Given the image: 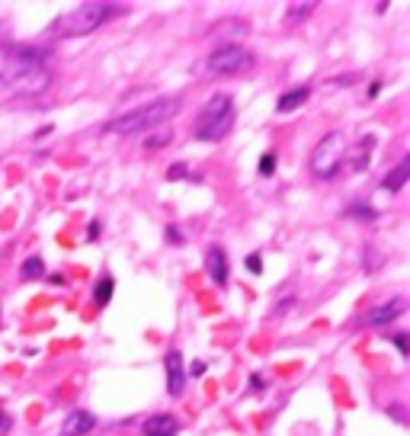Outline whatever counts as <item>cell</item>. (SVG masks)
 I'll return each mask as SVG.
<instances>
[{
	"label": "cell",
	"mask_w": 410,
	"mask_h": 436,
	"mask_svg": "<svg viewBox=\"0 0 410 436\" xmlns=\"http://www.w3.org/2000/svg\"><path fill=\"white\" fill-rule=\"evenodd\" d=\"M179 109V96H160L154 103H144V106H135V109H125L122 115L109 119L102 125L106 135H135V132H147V128L160 125L167 122L173 113Z\"/></svg>",
	"instance_id": "1"
},
{
	"label": "cell",
	"mask_w": 410,
	"mask_h": 436,
	"mask_svg": "<svg viewBox=\"0 0 410 436\" xmlns=\"http://www.w3.org/2000/svg\"><path fill=\"white\" fill-rule=\"evenodd\" d=\"M234 100H231L228 93H215L209 103L202 106V113H199L196 125H192V135H196L199 141H221L224 135L234 128Z\"/></svg>",
	"instance_id": "2"
},
{
	"label": "cell",
	"mask_w": 410,
	"mask_h": 436,
	"mask_svg": "<svg viewBox=\"0 0 410 436\" xmlns=\"http://www.w3.org/2000/svg\"><path fill=\"white\" fill-rule=\"evenodd\" d=\"M115 10H119V4H80L58 19V29H61L64 36H90V32L100 29Z\"/></svg>",
	"instance_id": "3"
},
{
	"label": "cell",
	"mask_w": 410,
	"mask_h": 436,
	"mask_svg": "<svg viewBox=\"0 0 410 436\" xmlns=\"http://www.w3.org/2000/svg\"><path fill=\"white\" fill-rule=\"evenodd\" d=\"M256 64V55L241 45H218L209 58H205V71L218 77H234V74H247L250 68Z\"/></svg>",
	"instance_id": "4"
},
{
	"label": "cell",
	"mask_w": 410,
	"mask_h": 436,
	"mask_svg": "<svg viewBox=\"0 0 410 436\" xmlns=\"http://www.w3.org/2000/svg\"><path fill=\"white\" fill-rule=\"evenodd\" d=\"M343 151H346V138L340 132H330L314 145L311 151V173L317 180H330L333 173L340 170V160H343Z\"/></svg>",
	"instance_id": "5"
},
{
	"label": "cell",
	"mask_w": 410,
	"mask_h": 436,
	"mask_svg": "<svg viewBox=\"0 0 410 436\" xmlns=\"http://www.w3.org/2000/svg\"><path fill=\"white\" fill-rule=\"evenodd\" d=\"M4 81L13 83V90H19V93H42L48 87V71L32 68V64H10Z\"/></svg>",
	"instance_id": "6"
},
{
	"label": "cell",
	"mask_w": 410,
	"mask_h": 436,
	"mask_svg": "<svg viewBox=\"0 0 410 436\" xmlns=\"http://www.w3.org/2000/svg\"><path fill=\"white\" fill-rule=\"evenodd\" d=\"M164 365H167V395L179 398L183 395V385H186V369H183V356H179V350H167Z\"/></svg>",
	"instance_id": "7"
},
{
	"label": "cell",
	"mask_w": 410,
	"mask_h": 436,
	"mask_svg": "<svg viewBox=\"0 0 410 436\" xmlns=\"http://www.w3.org/2000/svg\"><path fill=\"white\" fill-rule=\"evenodd\" d=\"M4 51L10 55V64H32V68H42V61L48 58V51L38 45H4Z\"/></svg>",
	"instance_id": "8"
},
{
	"label": "cell",
	"mask_w": 410,
	"mask_h": 436,
	"mask_svg": "<svg viewBox=\"0 0 410 436\" xmlns=\"http://www.w3.org/2000/svg\"><path fill=\"white\" fill-rule=\"evenodd\" d=\"M93 427H96V417L90 414V410H74V414L64 417L61 433L58 436H87Z\"/></svg>",
	"instance_id": "9"
},
{
	"label": "cell",
	"mask_w": 410,
	"mask_h": 436,
	"mask_svg": "<svg viewBox=\"0 0 410 436\" xmlns=\"http://www.w3.org/2000/svg\"><path fill=\"white\" fill-rule=\"evenodd\" d=\"M401 311H404V301H401V299H391V301H384V305L372 308V311L365 314V318L359 321V324H362V327H378V324H388V321H394Z\"/></svg>",
	"instance_id": "10"
},
{
	"label": "cell",
	"mask_w": 410,
	"mask_h": 436,
	"mask_svg": "<svg viewBox=\"0 0 410 436\" xmlns=\"http://www.w3.org/2000/svg\"><path fill=\"white\" fill-rule=\"evenodd\" d=\"M205 269H209L211 282H218V286L228 282V260H224V250L218 247V244H211V247L205 250Z\"/></svg>",
	"instance_id": "11"
},
{
	"label": "cell",
	"mask_w": 410,
	"mask_h": 436,
	"mask_svg": "<svg viewBox=\"0 0 410 436\" xmlns=\"http://www.w3.org/2000/svg\"><path fill=\"white\" fill-rule=\"evenodd\" d=\"M144 436H177V420L170 414H154L151 420H144Z\"/></svg>",
	"instance_id": "12"
},
{
	"label": "cell",
	"mask_w": 410,
	"mask_h": 436,
	"mask_svg": "<svg viewBox=\"0 0 410 436\" xmlns=\"http://www.w3.org/2000/svg\"><path fill=\"white\" fill-rule=\"evenodd\" d=\"M308 93H311L308 87H295V90H288V93H282L279 100H275V109H279V113H295V109H301V106L308 103Z\"/></svg>",
	"instance_id": "13"
},
{
	"label": "cell",
	"mask_w": 410,
	"mask_h": 436,
	"mask_svg": "<svg viewBox=\"0 0 410 436\" xmlns=\"http://www.w3.org/2000/svg\"><path fill=\"white\" fill-rule=\"evenodd\" d=\"M407 177H410V157H404L401 164L394 167V170H388V173H384L382 186H384V190H388V192H397L404 183H407Z\"/></svg>",
	"instance_id": "14"
},
{
	"label": "cell",
	"mask_w": 410,
	"mask_h": 436,
	"mask_svg": "<svg viewBox=\"0 0 410 436\" xmlns=\"http://www.w3.org/2000/svg\"><path fill=\"white\" fill-rule=\"evenodd\" d=\"M112 289H115L112 276H102V279L96 282V292H93L96 305H109V299H112Z\"/></svg>",
	"instance_id": "15"
},
{
	"label": "cell",
	"mask_w": 410,
	"mask_h": 436,
	"mask_svg": "<svg viewBox=\"0 0 410 436\" xmlns=\"http://www.w3.org/2000/svg\"><path fill=\"white\" fill-rule=\"evenodd\" d=\"M42 273H45L42 256H29V260L23 263V269H19V276H23V279H38Z\"/></svg>",
	"instance_id": "16"
},
{
	"label": "cell",
	"mask_w": 410,
	"mask_h": 436,
	"mask_svg": "<svg viewBox=\"0 0 410 436\" xmlns=\"http://www.w3.org/2000/svg\"><path fill=\"white\" fill-rule=\"evenodd\" d=\"M311 10H314V4H292L285 10V16L288 19H305V16H311Z\"/></svg>",
	"instance_id": "17"
},
{
	"label": "cell",
	"mask_w": 410,
	"mask_h": 436,
	"mask_svg": "<svg viewBox=\"0 0 410 436\" xmlns=\"http://www.w3.org/2000/svg\"><path fill=\"white\" fill-rule=\"evenodd\" d=\"M273 170H275V154L266 151L260 157V173H263V177H273Z\"/></svg>",
	"instance_id": "18"
},
{
	"label": "cell",
	"mask_w": 410,
	"mask_h": 436,
	"mask_svg": "<svg viewBox=\"0 0 410 436\" xmlns=\"http://www.w3.org/2000/svg\"><path fill=\"white\" fill-rule=\"evenodd\" d=\"M349 215H356V218H369V222H372V218H375V209H372V205H352Z\"/></svg>",
	"instance_id": "19"
},
{
	"label": "cell",
	"mask_w": 410,
	"mask_h": 436,
	"mask_svg": "<svg viewBox=\"0 0 410 436\" xmlns=\"http://www.w3.org/2000/svg\"><path fill=\"white\" fill-rule=\"evenodd\" d=\"M164 145H170V132H160L157 138H147L144 141V147H164Z\"/></svg>",
	"instance_id": "20"
},
{
	"label": "cell",
	"mask_w": 410,
	"mask_h": 436,
	"mask_svg": "<svg viewBox=\"0 0 410 436\" xmlns=\"http://www.w3.org/2000/svg\"><path fill=\"white\" fill-rule=\"evenodd\" d=\"M247 269H250V273H263V256L260 254H250L247 256Z\"/></svg>",
	"instance_id": "21"
},
{
	"label": "cell",
	"mask_w": 410,
	"mask_h": 436,
	"mask_svg": "<svg viewBox=\"0 0 410 436\" xmlns=\"http://www.w3.org/2000/svg\"><path fill=\"white\" fill-rule=\"evenodd\" d=\"M186 173H189V170H186V164H173L170 170H167V180H183Z\"/></svg>",
	"instance_id": "22"
},
{
	"label": "cell",
	"mask_w": 410,
	"mask_h": 436,
	"mask_svg": "<svg viewBox=\"0 0 410 436\" xmlns=\"http://www.w3.org/2000/svg\"><path fill=\"white\" fill-rule=\"evenodd\" d=\"M167 241H170V244H183V231H179L177 224H167Z\"/></svg>",
	"instance_id": "23"
},
{
	"label": "cell",
	"mask_w": 410,
	"mask_h": 436,
	"mask_svg": "<svg viewBox=\"0 0 410 436\" xmlns=\"http://www.w3.org/2000/svg\"><path fill=\"white\" fill-rule=\"evenodd\" d=\"M391 340H394V346L401 350V356H407V333H394Z\"/></svg>",
	"instance_id": "24"
},
{
	"label": "cell",
	"mask_w": 410,
	"mask_h": 436,
	"mask_svg": "<svg viewBox=\"0 0 410 436\" xmlns=\"http://www.w3.org/2000/svg\"><path fill=\"white\" fill-rule=\"evenodd\" d=\"M250 388H253V391L266 388V378H263V375H250Z\"/></svg>",
	"instance_id": "25"
},
{
	"label": "cell",
	"mask_w": 410,
	"mask_h": 436,
	"mask_svg": "<svg viewBox=\"0 0 410 436\" xmlns=\"http://www.w3.org/2000/svg\"><path fill=\"white\" fill-rule=\"evenodd\" d=\"M378 93H382V81H372V87H369V96H372V100H375Z\"/></svg>",
	"instance_id": "26"
},
{
	"label": "cell",
	"mask_w": 410,
	"mask_h": 436,
	"mask_svg": "<svg viewBox=\"0 0 410 436\" xmlns=\"http://www.w3.org/2000/svg\"><path fill=\"white\" fill-rule=\"evenodd\" d=\"M6 430H10V417L0 410V433H6Z\"/></svg>",
	"instance_id": "27"
},
{
	"label": "cell",
	"mask_w": 410,
	"mask_h": 436,
	"mask_svg": "<svg viewBox=\"0 0 410 436\" xmlns=\"http://www.w3.org/2000/svg\"><path fill=\"white\" fill-rule=\"evenodd\" d=\"M189 372H192V375H202V372H205V363H192Z\"/></svg>",
	"instance_id": "28"
},
{
	"label": "cell",
	"mask_w": 410,
	"mask_h": 436,
	"mask_svg": "<svg viewBox=\"0 0 410 436\" xmlns=\"http://www.w3.org/2000/svg\"><path fill=\"white\" fill-rule=\"evenodd\" d=\"M87 234H90V237H96V234H100V222H90V228H87Z\"/></svg>",
	"instance_id": "29"
},
{
	"label": "cell",
	"mask_w": 410,
	"mask_h": 436,
	"mask_svg": "<svg viewBox=\"0 0 410 436\" xmlns=\"http://www.w3.org/2000/svg\"><path fill=\"white\" fill-rule=\"evenodd\" d=\"M0 83H4V74H0Z\"/></svg>",
	"instance_id": "30"
}]
</instances>
